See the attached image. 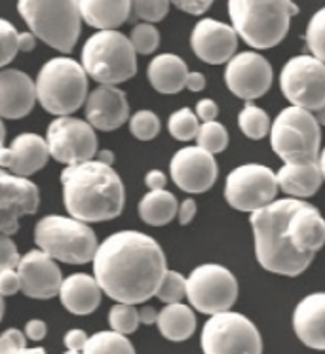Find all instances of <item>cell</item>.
<instances>
[{
    "instance_id": "1",
    "label": "cell",
    "mask_w": 325,
    "mask_h": 354,
    "mask_svg": "<svg viewBox=\"0 0 325 354\" xmlns=\"http://www.w3.org/2000/svg\"><path fill=\"white\" fill-rule=\"evenodd\" d=\"M255 255L274 274L299 277L325 246V219L304 201L282 198L251 214Z\"/></svg>"
},
{
    "instance_id": "2",
    "label": "cell",
    "mask_w": 325,
    "mask_h": 354,
    "mask_svg": "<svg viewBox=\"0 0 325 354\" xmlns=\"http://www.w3.org/2000/svg\"><path fill=\"white\" fill-rule=\"evenodd\" d=\"M168 270L162 246L139 231L110 234L93 255V278L107 297L137 305L155 297Z\"/></svg>"
},
{
    "instance_id": "3",
    "label": "cell",
    "mask_w": 325,
    "mask_h": 354,
    "mask_svg": "<svg viewBox=\"0 0 325 354\" xmlns=\"http://www.w3.org/2000/svg\"><path fill=\"white\" fill-rule=\"evenodd\" d=\"M63 204L69 216L82 223H103L122 214L126 189L110 166L88 160L61 171Z\"/></svg>"
},
{
    "instance_id": "4",
    "label": "cell",
    "mask_w": 325,
    "mask_h": 354,
    "mask_svg": "<svg viewBox=\"0 0 325 354\" xmlns=\"http://www.w3.org/2000/svg\"><path fill=\"white\" fill-rule=\"evenodd\" d=\"M299 14L291 0H230L228 16L236 35L248 46L268 50L278 46L289 31V21Z\"/></svg>"
},
{
    "instance_id": "5",
    "label": "cell",
    "mask_w": 325,
    "mask_h": 354,
    "mask_svg": "<svg viewBox=\"0 0 325 354\" xmlns=\"http://www.w3.org/2000/svg\"><path fill=\"white\" fill-rule=\"evenodd\" d=\"M37 101L55 118L72 115L88 100V75L82 65L59 55L42 65L35 80Z\"/></svg>"
},
{
    "instance_id": "6",
    "label": "cell",
    "mask_w": 325,
    "mask_h": 354,
    "mask_svg": "<svg viewBox=\"0 0 325 354\" xmlns=\"http://www.w3.org/2000/svg\"><path fill=\"white\" fill-rule=\"evenodd\" d=\"M17 12L35 35L61 54H70L82 31L78 2L72 0H19Z\"/></svg>"
},
{
    "instance_id": "7",
    "label": "cell",
    "mask_w": 325,
    "mask_h": 354,
    "mask_svg": "<svg viewBox=\"0 0 325 354\" xmlns=\"http://www.w3.org/2000/svg\"><path fill=\"white\" fill-rule=\"evenodd\" d=\"M82 69L99 86H117L135 77L137 54L118 31H97L82 48Z\"/></svg>"
},
{
    "instance_id": "8",
    "label": "cell",
    "mask_w": 325,
    "mask_h": 354,
    "mask_svg": "<svg viewBox=\"0 0 325 354\" xmlns=\"http://www.w3.org/2000/svg\"><path fill=\"white\" fill-rule=\"evenodd\" d=\"M35 242L54 261L84 265L93 261L97 236L90 225L65 216H46L35 227Z\"/></svg>"
},
{
    "instance_id": "9",
    "label": "cell",
    "mask_w": 325,
    "mask_h": 354,
    "mask_svg": "<svg viewBox=\"0 0 325 354\" xmlns=\"http://www.w3.org/2000/svg\"><path fill=\"white\" fill-rule=\"evenodd\" d=\"M270 145L286 164H310L319 158L322 130L312 113L286 107L270 124Z\"/></svg>"
},
{
    "instance_id": "10",
    "label": "cell",
    "mask_w": 325,
    "mask_h": 354,
    "mask_svg": "<svg viewBox=\"0 0 325 354\" xmlns=\"http://www.w3.org/2000/svg\"><path fill=\"white\" fill-rule=\"evenodd\" d=\"M200 343L204 354H263V339L255 324L233 310L209 316Z\"/></svg>"
},
{
    "instance_id": "11",
    "label": "cell",
    "mask_w": 325,
    "mask_h": 354,
    "mask_svg": "<svg viewBox=\"0 0 325 354\" xmlns=\"http://www.w3.org/2000/svg\"><path fill=\"white\" fill-rule=\"evenodd\" d=\"M186 299L201 315L226 313L238 299V280L223 265L206 263L186 278Z\"/></svg>"
},
{
    "instance_id": "12",
    "label": "cell",
    "mask_w": 325,
    "mask_h": 354,
    "mask_svg": "<svg viewBox=\"0 0 325 354\" xmlns=\"http://www.w3.org/2000/svg\"><path fill=\"white\" fill-rule=\"evenodd\" d=\"M279 88L291 107L317 113L325 107V63L314 55H297L284 65Z\"/></svg>"
},
{
    "instance_id": "13",
    "label": "cell",
    "mask_w": 325,
    "mask_h": 354,
    "mask_svg": "<svg viewBox=\"0 0 325 354\" xmlns=\"http://www.w3.org/2000/svg\"><path fill=\"white\" fill-rule=\"evenodd\" d=\"M276 194V174L263 164H244L226 177L225 198L238 212L255 214L272 204Z\"/></svg>"
},
{
    "instance_id": "14",
    "label": "cell",
    "mask_w": 325,
    "mask_h": 354,
    "mask_svg": "<svg viewBox=\"0 0 325 354\" xmlns=\"http://www.w3.org/2000/svg\"><path fill=\"white\" fill-rule=\"evenodd\" d=\"M46 143L50 156L65 166L93 160L97 154L95 130L86 120L72 116H63L50 122Z\"/></svg>"
},
{
    "instance_id": "15",
    "label": "cell",
    "mask_w": 325,
    "mask_h": 354,
    "mask_svg": "<svg viewBox=\"0 0 325 354\" xmlns=\"http://www.w3.org/2000/svg\"><path fill=\"white\" fill-rule=\"evenodd\" d=\"M39 187L31 179L12 176L0 168V234L19 231V219L39 212Z\"/></svg>"
},
{
    "instance_id": "16",
    "label": "cell",
    "mask_w": 325,
    "mask_h": 354,
    "mask_svg": "<svg viewBox=\"0 0 325 354\" xmlns=\"http://www.w3.org/2000/svg\"><path fill=\"white\" fill-rule=\"evenodd\" d=\"M225 82L228 90L240 100L251 101L263 97L272 84L270 63L257 52L236 54L226 63Z\"/></svg>"
},
{
    "instance_id": "17",
    "label": "cell",
    "mask_w": 325,
    "mask_h": 354,
    "mask_svg": "<svg viewBox=\"0 0 325 354\" xmlns=\"http://www.w3.org/2000/svg\"><path fill=\"white\" fill-rule=\"evenodd\" d=\"M217 162L213 154L206 153L196 145L183 147L173 154L170 174L173 183L190 194L209 191L217 181Z\"/></svg>"
},
{
    "instance_id": "18",
    "label": "cell",
    "mask_w": 325,
    "mask_h": 354,
    "mask_svg": "<svg viewBox=\"0 0 325 354\" xmlns=\"http://www.w3.org/2000/svg\"><path fill=\"white\" fill-rule=\"evenodd\" d=\"M21 292L31 299H52L59 293L63 274L57 263L40 250H31L17 265Z\"/></svg>"
},
{
    "instance_id": "19",
    "label": "cell",
    "mask_w": 325,
    "mask_h": 354,
    "mask_svg": "<svg viewBox=\"0 0 325 354\" xmlns=\"http://www.w3.org/2000/svg\"><path fill=\"white\" fill-rule=\"evenodd\" d=\"M190 46L198 59L209 65H221L228 63L236 55L238 35L233 25L206 17L194 25Z\"/></svg>"
},
{
    "instance_id": "20",
    "label": "cell",
    "mask_w": 325,
    "mask_h": 354,
    "mask_svg": "<svg viewBox=\"0 0 325 354\" xmlns=\"http://www.w3.org/2000/svg\"><path fill=\"white\" fill-rule=\"evenodd\" d=\"M130 120V103L118 86H97L86 100V122L93 130L115 131Z\"/></svg>"
},
{
    "instance_id": "21",
    "label": "cell",
    "mask_w": 325,
    "mask_h": 354,
    "mask_svg": "<svg viewBox=\"0 0 325 354\" xmlns=\"http://www.w3.org/2000/svg\"><path fill=\"white\" fill-rule=\"evenodd\" d=\"M50 160L46 139L39 133H19L10 147L0 149V168L12 171V176L29 179L46 166Z\"/></svg>"
},
{
    "instance_id": "22",
    "label": "cell",
    "mask_w": 325,
    "mask_h": 354,
    "mask_svg": "<svg viewBox=\"0 0 325 354\" xmlns=\"http://www.w3.org/2000/svg\"><path fill=\"white\" fill-rule=\"evenodd\" d=\"M37 103V88L27 73L17 69L0 71V118H25Z\"/></svg>"
},
{
    "instance_id": "23",
    "label": "cell",
    "mask_w": 325,
    "mask_h": 354,
    "mask_svg": "<svg viewBox=\"0 0 325 354\" xmlns=\"http://www.w3.org/2000/svg\"><path fill=\"white\" fill-rule=\"evenodd\" d=\"M293 330L310 348L325 351V292L310 293L295 307Z\"/></svg>"
},
{
    "instance_id": "24",
    "label": "cell",
    "mask_w": 325,
    "mask_h": 354,
    "mask_svg": "<svg viewBox=\"0 0 325 354\" xmlns=\"http://www.w3.org/2000/svg\"><path fill=\"white\" fill-rule=\"evenodd\" d=\"M101 288L95 282V278L86 274V272H77L70 277L63 278L61 288H59V299L61 305L70 315L86 316L92 315L101 303Z\"/></svg>"
},
{
    "instance_id": "25",
    "label": "cell",
    "mask_w": 325,
    "mask_h": 354,
    "mask_svg": "<svg viewBox=\"0 0 325 354\" xmlns=\"http://www.w3.org/2000/svg\"><path fill=\"white\" fill-rule=\"evenodd\" d=\"M276 183L278 189L289 194L295 201L308 198L319 191L324 183V177L319 171L317 162L310 164H284L276 171Z\"/></svg>"
},
{
    "instance_id": "26",
    "label": "cell",
    "mask_w": 325,
    "mask_h": 354,
    "mask_svg": "<svg viewBox=\"0 0 325 354\" xmlns=\"http://www.w3.org/2000/svg\"><path fill=\"white\" fill-rule=\"evenodd\" d=\"M82 21L97 31H117L132 14V2L128 0H80L78 2Z\"/></svg>"
},
{
    "instance_id": "27",
    "label": "cell",
    "mask_w": 325,
    "mask_h": 354,
    "mask_svg": "<svg viewBox=\"0 0 325 354\" xmlns=\"http://www.w3.org/2000/svg\"><path fill=\"white\" fill-rule=\"evenodd\" d=\"M188 67L186 63L175 54H160L152 57L147 67V78L156 92L179 93L186 86Z\"/></svg>"
},
{
    "instance_id": "28",
    "label": "cell",
    "mask_w": 325,
    "mask_h": 354,
    "mask_svg": "<svg viewBox=\"0 0 325 354\" xmlns=\"http://www.w3.org/2000/svg\"><path fill=\"white\" fill-rule=\"evenodd\" d=\"M156 326L162 333V337L173 341V343H181V341L193 337L194 330H196V315L193 308L186 307L183 303L166 305L158 313Z\"/></svg>"
},
{
    "instance_id": "29",
    "label": "cell",
    "mask_w": 325,
    "mask_h": 354,
    "mask_svg": "<svg viewBox=\"0 0 325 354\" xmlns=\"http://www.w3.org/2000/svg\"><path fill=\"white\" fill-rule=\"evenodd\" d=\"M179 202L170 191H148L139 202V217L147 225L164 227L177 216Z\"/></svg>"
},
{
    "instance_id": "30",
    "label": "cell",
    "mask_w": 325,
    "mask_h": 354,
    "mask_svg": "<svg viewBox=\"0 0 325 354\" xmlns=\"http://www.w3.org/2000/svg\"><path fill=\"white\" fill-rule=\"evenodd\" d=\"M82 354H135L132 341L117 331H97L88 339Z\"/></svg>"
},
{
    "instance_id": "31",
    "label": "cell",
    "mask_w": 325,
    "mask_h": 354,
    "mask_svg": "<svg viewBox=\"0 0 325 354\" xmlns=\"http://www.w3.org/2000/svg\"><path fill=\"white\" fill-rule=\"evenodd\" d=\"M238 126H240L242 133L249 139H263L266 133H270V118L264 113L261 107H255L248 103L242 109L238 115Z\"/></svg>"
},
{
    "instance_id": "32",
    "label": "cell",
    "mask_w": 325,
    "mask_h": 354,
    "mask_svg": "<svg viewBox=\"0 0 325 354\" xmlns=\"http://www.w3.org/2000/svg\"><path fill=\"white\" fill-rule=\"evenodd\" d=\"M228 145V131L221 122L200 124V130L196 136V147L204 149L206 153H223Z\"/></svg>"
},
{
    "instance_id": "33",
    "label": "cell",
    "mask_w": 325,
    "mask_h": 354,
    "mask_svg": "<svg viewBox=\"0 0 325 354\" xmlns=\"http://www.w3.org/2000/svg\"><path fill=\"white\" fill-rule=\"evenodd\" d=\"M168 130H170L171 138H175L177 141H190L196 139L198 130H200V122L198 116L194 115V111L188 107H183L175 111L168 120Z\"/></svg>"
},
{
    "instance_id": "34",
    "label": "cell",
    "mask_w": 325,
    "mask_h": 354,
    "mask_svg": "<svg viewBox=\"0 0 325 354\" xmlns=\"http://www.w3.org/2000/svg\"><path fill=\"white\" fill-rule=\"evenodd\" d=\"M139 310L133 305L117 303L108 310V326L110 330L117 331L120 335H130L139 328Z\"/></svg>"
},
{
    "instance_id": "35",
    "label": "cell",
    "mask_w": 325,
    "mask_h": 354,
    "mask_svg": "<svg viewBox=\"0 0 325 354\" xmlns=\"http://www.w3.org/2000/svg\"><path fill=\"white\" fill-rule=\"evenodd\" d=\"M155 297H158L166 305L181 303L186 297V278L177 270H166Z\"/></svg>"
},
{
    "instance_id": "36",
    "label": "cell",
    "mask_w": 325,
    "mask_h": 354,
    "mask_svg": "<svg viewBox=\"0 0 325 354\" xmlns=\"http://www.w3.org/2000/svg\"><path fill=\"white\" fill-rule=\"evenodd\" d=\"M304 39H306L310 54L325 63V6L310 17Z\"/></svg>"
},
{
    "instance_id": "37",
    "label": "cell",
    "mask_w": 325,
    "mask_h": 354,
    "mask_svg": "<svg viewBox=\"0 0 325 354\" xmlns=\"http://www.w3.org/2000/svg\"><path fill=\"white\" fill-rule=\"evenodd\" d=\"M130 42H132L135 54L148 55L155 54L156 48L160 46V32L155 25L137 24L130 32Z\"/></svg>"
},
{
    "instance_id": "38",
    "label": "cell",
    "mask_w": 325,
    "mask_h": 354,
    "mask_svg": "<svg viewBox=\"0 0 325 354\" xmlns=\"http://www.w3.org/2000/svg\"><path fill=\"white\" fill-rule=\"evenodd\" d=\"M130 131L139 141H150L160 133V118L147 109L137 111L135 115L130 116Z\"/></svg>"
},
{
    "instance_id": "39",
    "label": "cell",
    "mask_w": 325,
    "mask_h": 354,
    "mask_svg": "<svg viewBox=\"0 0 325 354\" xmlns=\"http://www.w3.org/2000/svg\"><path fill=\"white\" fill-rule=\"evenodd\" d=\"M0 354H46L42 346L29 348L23 331L10 328L0 335Z\"/></svg>"
},
{
    "instance_id": "40",
    "label": "cell",
    "mask_w": 325,
    "mask_h": 354,
    "mask_svg": "<svg viewBox=\"0 0 325 354\" xmlns=\"http://www.w3.org/2000/svg\"><path fill=\"white\" fill-rule=\"evenodd\" d=\"M17 35L16 27L10 24L8 19L0 17V69L16 59L17 55Z\"/></svg>"
},
{
    "instance_id": "41",
    "label": "cell",
    "mask_w": 325,
    "mask_h": 354,
    "mask_svg": "<svg viewBox=\"0 0 325 354\" xmlns=\"http://www.w3.org/2000/svg\"><path fill=\"white\" fill-rule=\"evenodd\" d=\"M170 6L171 4L166 0H137L132 2V12L145 24L155 25L168 16Z\"/></svg>"
},
{
    "instance_id": "42",
    "label": "cell",
    "mask_w": 325,
    "mask_h": 354,
    "mask_svg": "<svg viewBox=\"0 0 325 354\" xmlns=\"http://www.w3.org/2000/svg\"><path fill=\"white\" fill-rule=\"evenodd\" d=\"M19 261H21V255H19L16 242L6 234H0V270L17 269Z\"/></svg>"
},
{
    "instance_id": "43",
    "label": "cell",
    "mask_w": 325,
    "mask_h": 354,
    "mask_svg": "<svg viewBox=\"0 0 325 354\" xmlns=\"http://www.w3.org/2000/svg\"><path fill=\"white\" fill-rule=\"evenodd\" d=\"M19 290H21V286H19L17 270H0V295H2V297H6V295H16Z\"/></svg>"
},
{
    "instance_id": "44",
    "label": "cell",
    "mask_w": 325,
    "mask_h": 354,
    "mask_svg": "<svg viewBox=\"0 0 325 354\" xmlns=\"http://www.w3.org/2000/svg\"><path fill=\"white\" fill-rule=\"evenodd\" d=\"M194 115L198 116V120H201L204 124L215 122L217 115H219V107L213 100H200L198 105H196V113Z\"/></svg>"
},
{
    "instance_id": "45",
    "label": "cell",
    "mask_w": 325,
    "mask_h": 354,
    "mask_svg": "<svg viewBox=\"0 0 325 354\" xmlns=\"http://www.w3.org/2000/svg\"><path fill=\"white\" fill-rule=\"evenodd\" d=\"M88 333L84 330H69L63 337V343L67 346V351H77L82 353L84 351L86 343H88Z\"/></svg>"
},
{
    "instance_id": "46",
    "label": "cell",
    "mask_w": 325,
    "mask_h": 354,
    "mask_svg": "<svg viewBox=\"0 0 325 354\" xmlns=\"http://www.w3.org/2000/svg\"><path fill=\"white\" fill-rule=\"evenodd\" d=\"M181 12H186V14H193V16H201L206 14L209 8H211V0H200V2H190V0H177L175 2Z\"/></svg>"
},
{
    "instance_id": "47",
    "label": "cell",
    "mask_w": 325,
    "mask_h": 354,
    "mask_svg": "<svg viewBox=\"0 0 325 354\" xmlns=\"http://www.w3.org/2000/svg\"><path fill=\"white\" fill-rule=\"evenodd\" d=\"M48 333V326L46 322H42V320H29V322L25 324V331L23 335L25 339H31V341H42V339L46 337Z\"/></svg>"
},
{
    "instance_id": "48",
    "label": "cell",
    "mask_w": 325,
    "mask_h": 354,
    "mask_svg": "<svg viewBox=\"0 0 325 354\" xmlns=\"http://www.w3.org/2000/svg\"><path fill=\"white\" fill-rule=\"evenodd\" d=\"M194 216H196V202L193 198H186V201H183V204H179V223L188 225L194 219Z\"/></svg>"
},
{
    "instance_id": "49",
    "label": "cell",
    "mask_w": 325,
    "mask_h": 354,
    "mask_svg": "<svg viewBox=\"0 0 325 354\" xmlns=\"http://www.w3.org/2000/svg\"><path fill=\"white\" fill-rule=\"evenodd\" d=\"M166 174L160 169H150L147 176H145V185L148 187V191H164L166 187Z\"/></svg>"
},
{
    "instance_id": "50",
    "label": "cell",
    "mask_w": 325,
    "mask_h": 354,
    "mask_svg": "<svg viewBox=\"0 0 325 354\" xmlns=\"http://www.w3.org/2000/svg\"><path fill=\"white\" fill-rule=\"evenodd\" d=\"M37 46V39L32 32H19L17 35V50L19 52H31Z\"/></svg>"
},
{
    "instance_id": "51",
    "label": "cell",
    "mask_w": 325,
    "mask_h": 354,
    "mask_svg": "<svg viewBox=\"0 0 325 354\" xmlns=\"http://www.w3.org/2000/svg\"><path fill=\"white\" fill-rule=\"evenodd\" d=\"M185 88H188L190 92H201L206 88V77L201 73H188Z\"/></svg>"
},
{
    "instance_id": "52",
    "label": "cell",
    "mask_w": 325,
    "mask_h": 354,
    "mask_svg": "<svg viewBox=\"0 0 325 354\" xmlns=\"http://www.w3.org/2000/svg\"><path fill=\"white\" fill-rule=\"evenodd\" d=\"M156 320H158V310L152 307H143L139 310V322L141 324H147V326H150V324H156Z\"/></svg>"
},
{
    "instance_id": "53",
    "label": "cell",
    "mask_w": 325,
    "mask_h": 354,
    "mask_svg": "<svg viewBox=\"0 0 325 354\" xmlns=\"http://www.w3.org/2000/svg\"><path fill=\"white\" fill-rule=\"evenodd\" d=\"M97 162L112 168V164H115V153L112 151H99L97 153Z\"/></svg>"
},
{
    "instance_id": "54",
    "label": "cell",
    "mask_w": 325,
    "mask_h": 354,
    "mask_svg": "<svg viewBox=\"0 0 325 354\" xmlns=\"http://www.w3.org/2000/svg\"><path fill=\"white\" fill-rule=\"evenodd\" d=\"M317 166H319V171H322V177H324V181H325V149H324V151H319Z\"/></svg>"
},
{
    "instance_id": "55",
    "label": "cell",
    "mask_w": 325,
    "mask_h": 354,
    "mask_svg": "<svg viewBox=\"0 0 325 354\" xmlns=\"http://www.w3.org/2000/svg\"><path fill=\"white\" fill-rule=\"evenodd\" d=\"M312 115H314V118H316V122L319 126H325V107L322 111H317V113H312Z\"/></svg>"
},
{
    "instance_id": "56",
    "label": "cell",
    "mask_w": 325,
    "mask_h": 354,
    "mask_svg": "<svg viewBox=\"0 0 325 354\" xmlns=\"http://www.w3.org/2000/svg\"><path fill=\"white\" fill-rule=\"evenodd\" d=\"M4 139H6V128H4V122L0 118V149H4Z\"/></svg>"
},
{
    "instance_id": "57",
    "label": "cell",
    "mask_w": 325,
    "mask_h": 354,
    "mask_svg": "<svg viewBox=\"0 0 325 354\" xmlns=\"http://www.w3.org/2000/svg\"><path fill=\"white\" fill-rule=\"evenodd\" d=\"M4 308H6V305H4V297L0 295V322H2V318H4Z\"/></svg>"
},
{
    "instance_id": "58",
    "label": "cell",
    "mask_w": 325,
    "mask_h": 354,
    "mask_svg": "<svg viewBox=\"0 0 325 354\" xmlns=\"http://www.w3.org/2000/svg\"><path fill=\"white\" fill-rule=\"evenodd\" d=\"M63 354H82V353H77V351H67V353H63Z\"/></svg>"
}]
</instances>
